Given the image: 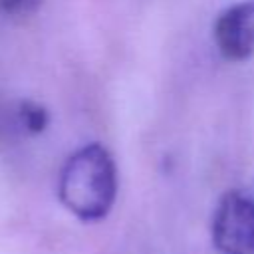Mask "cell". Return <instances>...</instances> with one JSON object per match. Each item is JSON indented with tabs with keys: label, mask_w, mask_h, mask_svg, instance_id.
Returning a JSON list of instances; mask_svg holds the SVG:
<instances>
[{
	"label": "cell",
	"mask_w": 254,
	"mask_h": 254,
	"mask_svg": "<svg viewBox=\"0 0 254 254\" xmlns=\"http://www.w3.org/2000/svg\"><path fill=\"white\" fill-rule=\"evenodd\" d=\"M58 194L79 220L105 218L117 196V167L111 153L101 143H89L71 153L62 167Z\"/></svg>",
	"instance_id": "1"
},
{
	"label": "cell",
	"mask_w": 254,
	"mask_h": 254,
	"mask_svg": "<svg viewBox=\"0 0 254 254\" xmlns=\"http://www.w3.org/2000/svg\"><path fill=\"white\" fill-rule=\"evenodd\" d=\"M212 242L220 254H254V200L240 190L224 192L212 218Z\"/></svg>",
	"instance_id": "2"
},
{
	"label": "cell",
	"mask_w": 254,
	"mask_h": 254,
	"mask_svg": "<svg viewBox=\"0 0 254 254\" xmlns=\"http://www.w3.org/2000/svg\"><path fill=\"white\" fill-rule=\"evenodd\" d=\"M212 38L224 60H250L254 54V0H242L222 10L212 26Z\"/></svg>",
	"instance_id": "3"
},
{
	"label": "cell",
	"mask_w": 254,
	"mask_h": 254,
	"mask_svg": "<svg viewBox=\"0 0 254 254\" xmlns=\"http://www.w3.org/2000/svg\"><path fill=\"white\" fill-rule=\"evenodd\" d=\"M18 113H20V121L26 127V131L28 133H34V135L46 131V127L50 123L48 109L44 105L36 103V101H30V99H26V101L20 103V111Z\"/></svg>",
	"instance_id": "4"
},
{
	"label": "cell",
	"mask_w": 254,
	"mask_h": 254,
	"mask_svg": "<svg viewBox=\"0 0 254 254\" xmlns=\"http://www.w3.org/2000/svg\"><path fill=\"white\" fill-rule=\"evenodd\" d=\"M44 0H0V12L6 16H30L40 10Z\"/></svg>",
	"instance_id": "5"
}]
</instances>
